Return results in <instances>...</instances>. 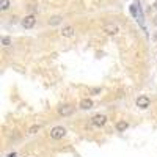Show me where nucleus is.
Wrapping results in <instances>:
<instances>
[{
    "label": "nucleus",
    "instance_id": "1",
    "mask_svg": "<svg viewBox=\"0 0 157 157\" xmlns=\"http://www.w3.org/2000/svg\"><path fill=\"white\" fill-rule=\"evenodd\" d=\"M49 135H50L52 140H61L63 137H66V129H64L63 126H54L50 129Z\"/></svg>",
    "mask_w": 157,
    "mask_h": 157
},
{
    "label": "nucleus",
    "instance_id": "2",
    "mask_svg": "<svg viewBox=\"0 0 157 157\" xmlns=\"http://www.w3.org/2000/svg\"><path fill=\"white\" fill-rule=\"evenodd\" d=\"M137 107L138 109H141V110H146V109H149L151 107V99L146 96V94H141V96H138L137 98Z\"/></svg>",
    "mask_w": 157,
    "mask_h": 157
},
{
    "label": "nucleus",
    "instance_id": "3",
    "mask_svg": "<svg viewBox=\"0 0 157 157\" xmlns=\"http://www.w3.org/2000/svg\"><path fill=\"white\" fill-rule=\"evenodd\" d=\"M105 123H107V116H105V115L98 113V115H94L93 118H91V124L96 126V127H102V126H105Z\"/></svg>",
    "mask_w": 157,
    "mask_h": 157
},
{
    "label": "nucleus",
    "instance_id": "4",
    "mask_svg": "<svg viewBox=\"0 0 157 157\" xmlns=\"http://www.w3.org/2000/svg\"><path fill=\"white\" fill-rule=\"evenodd\" d=\"M35 24H36V17L35 14H29V16H25L22 21H21V25L24 29H33L35 27Z\"/></svg>",
    "mask_w": 157,
    "mask_h": 157
},
{
    "label": "nucleus",
    "instance_id": "5",
    "mask_svg": "<svg viewBox=\"0 0 157 157\" xmlns=\"http://www.w3.org/2000/svg\"><path fill=\"white\" fill-rule=\"evenodd\" d=\"M102 32L105 33V35L115 36V35H118V32H120V27H118L116 24H105V25L102 27Z\"/></svg>",
    "mask_w": 157,
    "mask_h": 157
},
{
    "label": "nucleus",
    "instance_id": "6",
    "mask_svg": "<svg viewBox=\"0 0 157 157\" xmlns=\"http://www.w3.org/2000/svg\"><path fill=\"white\" fill-rule=\"evenodd\" d=\"M74 112H75V107L71 105V104H64V105L58 107V115L61 116H71Z\"/></svg>",
    "mask_w": 157,
    "mask_h": 157
},
{
    "label": "nucleus",
    "instance_id": "7",
    "mask_svg": "<svg viewBox=\"0 0 157 157\" xmlns=\"http://www.w3.org/2000/svg\"><path fill=\"white\" fill-rule=\"evenodd\" d=\"M60 35H61L63 38H72V36L75 35V29L72 27V25H66V27L61 29Z\"/></svg>",
    "mask_w": 157,
    "mask_h": 157
},
{
    "label": "nucleus",
    "instance_id": "8",
    "mask_svg": "<svg viewBox=\"0 0 157 157\" xmlns=\"http://www.w3.org/2000/svg\"><path fill=\"white\" fill-rule=\"evenodd\" d=\"M78 107H80L82 110H90V109L94 107V102L91 101L90 98H83V99L80 101V104H78Z\"/></svg>",
    "mask_w": 157,
    "mask_h": 157
},
{
    "label": "nucleus",
    "instance_id": "9",
    "mask_svg": "<svg viewBox=\"0 0 157 157\" xmlns=\"http://www.w3.org/2000/svg\"><path fill=\"white\" fill-rule=\"evenodd\" d=\"M115 127H116L118 132H126V130L129 129V123L124 121V120H121V121H118V123L115 124Z\"/></svg>",
    "mask_w": 157,
    "mask_h": 157
},
{
    "label": "nucleus",
    "instance_id": "10",
    "mask_svg": "<svg viewBox=\"0 0 157 157\" xmlns=\"http://www.w3.org/2000/svg\"><path fill=\"white\" fill-rule=\"evenodd\" d=\"M41 129H43V124H33V126L29 129V134H30V135H35V134H38Z\"/></svg>",
    "mask_w": 157,
    "mask_h": 157
},
{
    "label": "nucleus",
    "instance_id": "11",
    "mask_svg": "<svg viewBox=\"0 0 157 157\" xmlns=\"http://www.w3.org/2000/svg\"><path fill=\"white\" fill-rule=\"evenodd\" d=\"M10 6H11V3H10V0H0V11H8L10 10Z\"/></svg>",
    "mask_w": 157,
    "mask_h": 157
},
{
    "label": "nucleus",
    "instance_id": "12",
    "mask_svg": "<svg viewBox=\"0 0 157 157\" xmlns=\"http://www.w3.org/2000/svg\"><path fill=\"white\" fill-rule=\"evenodd\" d=\"M61 21H63L61 16H54L49 19V25H58V24H61Z\"/></svg>",
    "mask_w": 157,
    "mask_h": 157
},
{
    "label": "nucleus",
    "instance_id": "13",
    "mask_svg": "<svg viewBox=\"0 0 157 157\" xmlns=\"http://www.w3.org/2000/svg\"><path fill=\"white\" fill-rule=\"evenodd\" d=\"M130 14H132L134 19L138 17V8H137V3H132V5H130Z\"/></svg>",
    "mask_w": 157,
    "mask_h": 157
},
{
    "label": "nucleus",
    "instance_id": "14",
    "mask_svg": "<svg viewBox=\"0 0 157 157\" xmlns=\"http://www.w3.org/2000/svg\"><path fill=\"white\" fill-rule=\"evenodd\" d=\"M101 91H102V88H99V86L88 88V94H91V96H96V94H101Z\"/></svg>",
    "mask_w": 157,
    "mask_h": 157
},
{
    "label": "nucleus",
    "instance_id": "15",
    "mask_svg": "<svg viewBox=\"0 0 157 157\" xmlns=\"http://www.w3.org/2000/svg\"><path fill=\"white\" fill-rule=\"evenodd\" d=\"M11 44H13V41H11L10 36H2V46H3V47H8V46H11Z\"/></svg>",
    "mask_w": 157,
    "mask_h": 157
},
{
    "label": "nucleus",
    "instance_id": "16",
    "mask_svg": "<svg viewBox=\"0 0 157 157\" xmlns=\"http://www.w3.org/2000/svg\"><path fill=\"white\" fill-rule=\"evenodd\" d=\"M6 157H16V152H10Z\"/></svg>",
    "mask_w": 157,
    "mask_h": 157
},
{
    "label": "nucleus",
    "instance_id": "17",
    "mask_svg": "<svg viewBox=\"0 0 157 157\" xmlns=\"http://www.w3.org/2000/svg\"><path fill=\"white\" fill-rule=\"evenodd\" d=\"M152 24H154V25H157V16H155V19L152 21Z\"/></svg>",
    "mask_w": 157,
    "mask_h": 157
},
{
    "label": "nucleus",
    "instance_id": "18",
    "mask_svg": "<svg viewBox=\"0 0 157 157\" xmlns=\"http://www.w3.org/2000/svg\"><path fill=\"white\" fill-rule=\"evenodd\" d=\"M154 8L157 10V0H155V2H154Z\"/></svg>",
    "mask_w": 157,
    "mask_h": 157
},
{
    "label": "nucleus",
    "instance_id": "19",
    "mask_svg": "<svg viewBox=\"0 0 157 157\" xmlns=\"http://www.w3.org/2000/svg\"><path fill=\"white\" fill-rule=\"evenodd\" d=\"M154 39H157V33H155V35H154Z\"/></svg>",
    "mask_w": 157,
    "mask_h": 157
}]
</instances>
